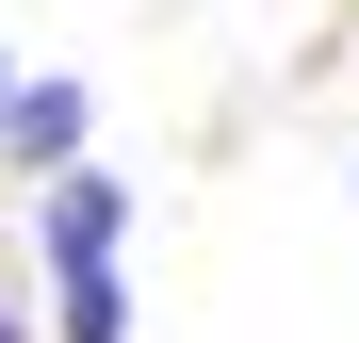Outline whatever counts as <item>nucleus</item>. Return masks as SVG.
Wrapping results in <instances>:
<instances>
[{
  "label": "nucleus",
  "mask_w": 359,
  "mask_h": 343,
  "mask_svg": "<svg viewBox=\"0 0 359 343\" xmlns=\"http://www.w3.org/2000/svg\"><path fill=\"white\" fill-rule=\"evenodd\" d=\"M0 147H17L33 180H49V163L82 147V82H0Z\"/></svg>",
  "instance_id": "nucleus-1"
},
{
  "label": "nucleus",
  "mask_w": 359,
  "mask_h": 343,
  "mask_svg": "<svg viewBox=\"0 0 359 343\" xmlns=\"http://www.w3.org/2000/svg\"><path fill=\"white\" fill-rule=\"evenodd\" d=\"M114 327H131V311H114V262H98V278H66V343H114Z\"/></svg>",
  "instance_id": "nucleus-3"
},
{
  "label": "nucleus",
  "mask_w": 359,
  "mask_h": 343,
  "mask_svg": "<svg viewBox=\"0 0 359 343\" xmlns=\"http://www.w3.org/2000/svg\"><path fill=\"white\" fill-rule=\"evenodd\" d=\"M114 213H131L114 180H49V213H33V229H49V262H66V278H98V262H114Z\"/></svg>",
  "instance_id": "nucleus-2"
},
{
  "label": "nucleus",
  "mask_w": 359,
  "mask_h": 343,
  "mask_svg": "<svg viewBox=\"0 0 359 343\" xmlns=\"http://www.w3.org/2000/svg\"><path fill=\"white\" fill-rule=\"evenodd\" d=\"M0 343H17V311H0Z\"/></svg>",
  "instance_id": "nucleus-4"
}]
</instances>
